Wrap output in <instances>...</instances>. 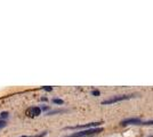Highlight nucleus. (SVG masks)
I'll list each match as a JSON object with an SVG mask.
<instances>
[{"label":"nucleus","mask_w":153,"mask_h":137,"mask_svg":"<svg viewBox=\"0 0 153 137\" xmlns=\"http://www.w3.org/2000/svg\"><path fill=\"white\" fill-rule=\"evenodd\" d=\"M103 128H91V129H86V130L79 131V133H74L70 136L66 137H87L90 135H94V134H98V133H102Z\"/></svg>","instance_id":"obj_1"},{"label":"nucleus","mask_w":153,"mask_h":137,"mask_svg":"<svg viewBox=\"0 0 153 137\" xmlns=\"http://www.w3.org/2000/svg\"><path fill=\"white\" fill-rule=\"evenodd\" d=\"M40 113H41V109L38 106H31L25 111V114L30 118L38 117V116H40Z\"/></svg>","instance_id":"obj_2"},{"label":"nucleus","mask_w":153,"mask_h":137,"mask_svg":"<svg viewBox=\"0 0 153 137\" xmlns=\"http://www.w3.org/2000/svg\"><path fill=\"white\" fill-rule=\"evenodd\" d=\"M130 96H120V97H114L111 98V99H108V101H104L102 104H112V103H115V102H120V101H123V99H127Z\"/></svg>","instance_id":"obj_3"},{"label":"nucleus","mask_w":153,"mask_h":137,"mask_svg":"<svg viewBox=\"0 0 153 137\" xmlns=\"http://www.w3.org/2000/svg\"><path fill=\"white\" fill-rule=\"evenodd\" d=\"M140 120L137 118H131V119H127V120H123L122 124H140Z\"/></svg>","instance_id":"obj_4"},{"label":"nucleus","mask_w":153,"mask_h":137,"mask_svg":"<svg viewBox=\"0 0 153 137\" xmlns=\"http://www.w3.org/2000/svg\"><path fill=\"white\" fill-rule=\"evenodd\" d=\"M54 103H56V104H62V103H63V101H62V99H57V98H55V99H54Z\"/></svg>","instance_id":"obj_5"},{"label":"nucleus","mask_w":153,"mask_h":137,"mask_svg":"<svg viewBox=\"0 0 153 137\" xmlns=\"http://www.w3.org/2000/svg\"><path fill=\"white\" fill-rule=\"evenodd\" d=\"M45 135H46V133L41 134V135H37V136H21V137H42V136H45Z\"/></svg>","instance_id":"obj_6"},{"label":"nucleus","mask_w":153,"mask_h":137,"mask_svg":"<svg viewBox=\"0 0 153 137\" xmlns=\"http://www.w3.org/2000/svg\"><path fill=\"white\" fill-rule=\"evenodd\" d=\"M5 126H6V122H5V121H0V129L4 128Z\"/></svg>","instance_id":"obj_7"},{"label":"nucleus","mask_w":153,"mask_h":137,"mask_svg":"<svg viewBox=\"0 0 153 137\" xmlns=\"http://www.w3.org/2000/svg\"><path fill=\"white\" fill-rule=\"evenodd\" d=\"M144 124H153V120L152 121H146V122H144Z\"/></svg>","instance_id":"obj_8"},{"label":"nucleus","mask_w":153,"mask_h":137,"mask_svg":"<svg viewBox=\"0 0 153 137\" xmlns=\"http://www.w3.org/2000/svg\"><path fill=\"white\" fill-rule=\"evenodd\" d=\"M44 89H45V90H49V91H51V87H45Z\"/></svg>","instance_id":"obj_9"},{"label":"nucleus","mask_w":153,"mask_h":137,"mask_svg":"<svg viewBox=\"0 0 153 137\" xmlns=\"http://www.w3.org/2000/svg\"><path fill=\"white\" fill-rule=\"evenodd\" d=\"M98 94H100L98 91H93V95H98Z\"/></svg>","instance_id":"obj_10"}]
</instances>
